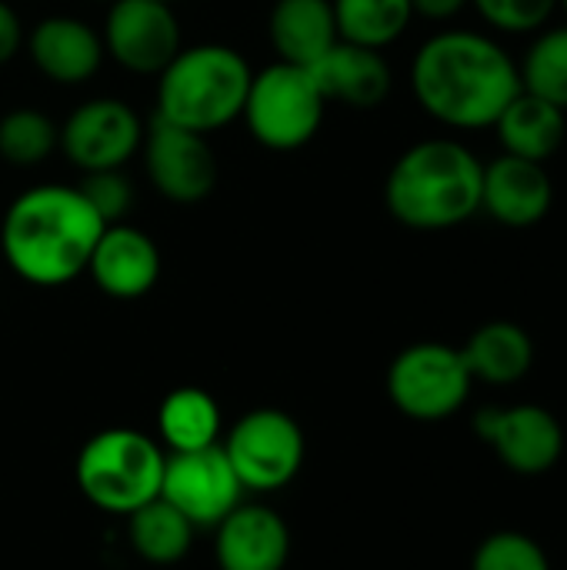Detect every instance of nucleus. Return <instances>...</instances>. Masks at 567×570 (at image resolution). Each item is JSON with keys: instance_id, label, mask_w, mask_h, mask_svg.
<instances>
[{"instance_id": "1", "label": "nucleus", "mask_w": 567, "mask_h": 570, "mask_svg": "<svg viewBox=\"0 0 567 570\" xmlns=\"http://www.w3.org/2000/svg\"><path fill=\"white\" fill-rule=\"evenodd\" d=\"M411 87L424 114L444 127L481 130L495 127L505 107L521 94V73L491 37L444 30L418 50Z\"/></svg>"}, {"instance_id": "2", "label": "nucleus", "mask_w": 567, "mask_h": 570, "mask_svg": "<svg viewBox=\"0 0 567 570\" xmlns=\"http://www.w3.org/2000/svg\"><path fill=\"white\" fill-rule=\"evenodd\" d=\"M107 224L77 187L37 184L3 214L0 250L7 267L33 287H63L87 271Z\"/></svg>"}, {"instance_id": "3", "label": "nucleus", "mask_w": 567, "mask_h": 570, "mask_svg": "<svg viewBox=\"0 0 567 570\" xmlns=\"http://www.w3.org/2000/svg\"><path fill=\"white\" fill-rule=\"evenodd\" d=\"M485 164L458 140H421L408 147L384 184L391 217L411 230H451L481 210Z\"/></svg>"}, {"instance_id": "4", "label": "nucleus", "mask_w": 567, "mask_h": 570, "mask_svg": "<svg viewBox=\"0 0 567 570\" xmlns=\"http://www.w3.org/2000/svg\"><path fill=\"white\" fill-rule=\"evenodd\" d=\"M157 77V117L194 134H214L241 117L254 73L234 47L197 43L180 47Z\"/></svg>"}, {"instance_id": "5", "label": "nucleus", "mask_w": 567, "mask_h": 570, "mask_svg": "<svg viewBox=\"0 0 567 570\" xmlns=\"http://www.w3.org/2000/svg\"><path fill=\"white\" fill-rule=\"evenodd\" d=\"M164 461L167 454L160 441L134 428H107L80 448L74 478L97 511L127 518L160 498Z\"/></svg>"}, {"instance_id": "6", "label": "nucleus", "mask_w": 567, "mask_h": 570, "mask_svg": "<svg viewBox=\"0 0 567 570\" xmlns=\"http://www.w3.org/2000/svg\"><path fill=\"white\" fill-rule=\"evenodd\" d=\"M324 94L307 67L271 63L251 77L244 120L254 140L267 150H297L314 140L324 120Z\"/></svg>"}, {"instance_id": "7", "label": "nucleus", "mask_w": 567, "mask_h": 570, "mask_svg": "<svg viewBox=\"0 0 567 570\" xmlns=\"http://www.w3.org/2000/svg\"><path fill=\"white\" fill-rule=\"evenodd\" d=\"M471 371L461 347L441 341H421L404 347L388 367L391 404L421 424H438L454 417L471 397Z\"/></svg>"}, {"instance_id": "8", "label": "nucleus", "mask_w": 567, "mask_h": 570, "mask_svg": "<svg viewBox=\"0 0 567 570\" xmlns=\"http://www.w3.org/2000/svg\"><path fill=\"white\" fill-rule=\"evenodd\" d=\"M237 481L244 491H281L304 468V431L281 407H254L247 411L221 441Z\"/></svg>"}, {"instance_id": "9", "label": "nucleus", "mask_w": 567, "mask_h": 570, "mask_svg": "<svg viewBox=\"0 0 567 570\" xmlns=\"http://www.w3.org/2000/svg\"><path fill=\"white\" fill-rule=\"evenodd\" d=\"M475 431L518 478H541L555 471L565 454V428L541 404L481 407L475 414Z\"/></svg>"}, {"instance_id": "10", "label": "nucleus", "mask_w": 567, "mask_h": 570, "mask_svg": "<svg viewBox=\"0 0 567 570\" xmlns=\"http://www.w3.org/2000/svg\"><path fill=\"white\" fill-rule=\"evenodd\" d=\"M160 498L174 504L197 531H214L244 501V484L237 481L221 444H214L204 451L167 454Z\"/></svg>"}, {"instance_id": "11", "label": "nucleus", "mask_w": 567, "mask_h": 570, "mask_svg": "<svg viewBox=\"0 0 567 570\" xmlns=\"http://www.w3.org/2000/svg\"><path fill=\"white\" fill-rule=\"evenodd\" d=\"M144 144V124L137 110L117 97H94L84 100L60 127V150L63 157L90 170H124V164Z\"/></svg>"}, {"instance_id": "12", "label": "nucleus", "mask_w": 567, "mask_h": 570, "mask_svg": "<svg viewBox=\"0 0 567 570\" xmlns=\"http://www.w3.org/2000/svg\"><path fill=\"white\" fill-rule=\"evenodd\" d=\"M144 164L154 190L174 204H197L211 197L221 177L207 134H194L160 117L144 130Z\"/></svg>"}, {"instance_id": "13", "label": "nucleus", "mask_w": 567, "mask_h": 570, "mask_svg": "<svg viewBox=\"0 0 567 570\" xmlns=\"http://www.w3.org/2000/svg\"><path fill=\"white\" fill-rule=\"evenodd\" d=\"M104 53L130 73H160L180 53V23L164 0H110Z\"/></svg>"}, {"instance_id": "14", "label": "nucleus", "mask_w": 567, "mask_h": 570, "mask_svg": "<svg viewBox=\"0 0 567 570\" xmlns=\"http://www.w3.org/2000/svg\"><path fill=\"white\" fill-rule=\"evenodd\" d=\"M90 281L114 301H137L160 281V250L150 234L130 224H107L87 261Z\"/></svg>"}, {"instance_id": "15", "label": "nucleus", "mask_w": 567, "mask_h": 570, "mask_svg": "<svg viewBox=\"0 0 567 570\" xmlns=\"http://www.w3.org/2000/svg\"><path fill=\"white\" fill-rule=\"evenodd\" d=\"M214 558L221 570H284L291 558V531L267 504L241 501L217 528Z\"/></svg>"}, {"instance_id": "16", "label": "nucleus", "mask_w": 567, "mask_h": 570, "mask_svg": "<svg viewBox=\"0 0 567 570\" xmlns=\"http://www.w3.org/2000/svg\"><path fill=\"white\" fill-rule=\"evenodd\" d=\"M555 204V184L545 164L501 154L485 167L481 207L505 227H535Z\"/></svg>"}, {"instance_id": "17", "label": "nucleus", "mask_w": 567, "mask_h": 570, "mask_svg": "<svg viewBox=\"0 0 567 570\" xmlns=\"http://www.w3.org/2000/svg\"><path fill=\"white\" fill-rule=\"evenodd\" d=\"M30 60L33 67L53 80V83H84L90 80L100 63H104V40L100 33L67 13L57 17H43L33 30H30Z\"/></svg>"}, {"instance_id": "18", "label": "nucleus", "mask_w": 567, "mask_h": 570, "mask_svg": "<svg viewBox=\"0 0 567 570\" xmlns=\"http://www.w3.org/2000/svg\"><path fill=\"white\" fill-rule=\"evenodd\" d=\"M324 94V100H338L358 110L381 107L391 94V67L381 50L338 40L314 67H307Z\"/></svg>"}, {"instance_id": "19", "label": "nucleus", "mask_w": 567, "mask_h": 570, "mask_svg": "<svg viewBox=\"0 0 567 570\" xmlns=\"http://www.w3.org/2000/svg\"><path fill=\"white\" fill-rule=\"evenodd\" d=\"M267 37L284 63L314 67L341 37L331 0H274Z\"/></svg>"}, {"instance_id": "20", "label": "nucleus", "mask_w": 567, "mask_h": 570, "mask_svg": "<svg viewBox=\"0 0 567 570\" xmlns=\"http://www.w3.org/2000/svg\"><path fill=\"white\" fill-rule=\"evenodd\" d=\"M461 357L475 381L508 387L531 374L535 341L515 321H488L468 337V344L461 347Z\"/></svg>"}, {"instance_id": "21", "label": "nucleus", "mask_w": 567, "mask_h": 570, "mask_svg": "<svg viewBox=\"0 0 567 570\" xmlns=\"http://www.w3.org/2000/svg\"><path fill=\"white\" fill-rule=\"evenodd\" d=\"M495 127H498V137L505 144V154L545 164L565 144L567 117L561 107H555V104L521 90L505 107V114L498 117Z\"/></svg>"}, {"instance_id": "22", "label": "nucleus", "mask_w": 567, "mask_h": 570, "mask_svg": "<svg viewBox=\"0 0 567 570\" xmlns=\"http://www.w3.org/2000/svg\"><path fill=\"white\" fill-rule=\"evenodd\" d=\"M221 404L204 387H177L157 407V441L167 454L204 451L221 444Z\"/></svg>"}, {"instance_id": "23", "label": "nucleus", "mask_w": 567, "mask_h": 570, "mask_svg": "<svg viewBox=\"0 0 567 570\" xmlns=\"http://www.w3.org/2000/svg\"><path fill=\"white\" fill-rule=\"evenodd\" d=\"M194 534L197 528L164 498H154L134 514H127V541L134 554L157 568L184 561L194 544Z\"/></svg>"}, {"instance_id": "24", "label": "nucleus", "mask_w": 567, "mask_h": 570, "mask_svg": "<svg viewBox=\"0 0 567 570\" xmlns=\"http://www.w3.org/2000/svg\"><path fill=\"white\" fill-rule=\"evenodd\" d=\"M331 3L338 20V37L371 50H384L388 43H394L414 17L411 0H331Z\"/></svg>"}, {"instance_id": "25", "label": "nucleus", "mask_w": 567, "mask_h": 570, "mask_svg": "<svg viewBox=\"0 0 567 570\" xmlns=\"http://www.w3.org/2000/svg\"><path fill=\"white\" fill-rule=\"evenodd\" d=\"M60 147V127L33 107L0 117V157L13 167H37Z\"/></svg>"}, {"instance_id": "26", "label": "nucleus", "mask_w": 567, "mask_h": 570, "mask_svg": "<svg viewBox=\"0 0 567 570\" xmlns=\"http://www.w3.org/2000/svg\"><path fill=\"white\" fill-rule=\"evenodd\" d=\"M518 73H521V90L567 110V27L545 30L531 43L525 67Z\"/></svg>"}, {"instance_id": "27", "label": "nucleus", "mask_w": 567, "mask_h": 570, "mask_svg": "<svg viewBox=\"0 0 567 570\" xmlns=\"http://www.w3.org/2000/svg\"><path fill=\"white\" fill-rule=\"evenodd\" d=\"M471 570H551V558L525 531H495L475 548Z\"/></svg>"}, {"instance_id": "28", "label": "nucleus", "mask_w": 567, "mask_h": 570, "mask_svg": "<svg viewBox=\"0 0 567 570\" xmlns=\"http://www.w3.org/2000/svg\"><path fill=\"white\" fill-rule=\"evenodd\" d=\"M77 190L84 194V200L94 207V214L104 224H120L134 204V187L124 177V170H90L84 174Z\"/></svg>"}, {"instance_id": "29", "label": "nucleus", "mask_w": 567, "mask_h": 570, "mask_svg": "<svg viewBox=\"0 0 567 570\" xmlns=\"http://www.w3.org/2000/svg\"><path fill=\"white\" fill-rule=\"evenodd\" d=\"M471 3L491 27L508 33H528L545 27L558 7V0H471Z\"/></svg>"}, {"instance_id": "30", "label": "nucleus", "mask_w": 567, "mask_h": 570, "mask_svg": "<svg viewBox=\"0 0 567 570\" xmlns=\"http://www.w3.org/2000/svg\"><path fill=\"white\" fill-rule=\"evenodd\" d=\"M23 47V23L10 3L0 0V67L10 63Z\"/></svg>"}, {"instance_id": "31", "label": "nucleus", "mask_w": 567, "mask_h": 570, "mask_svg": "<svg viewBox=\"0 0 567 570\" xmlns=\"http://www.w3.org/2000/svg\"><path fill=\"white\" fill-rule=\"evenodd\" d=\"M471 0H411V10L428 20H451L458 17Z\"/></svg>"}, {"instance_id": "32", "label": "nucleus", "mask_w": 567, "mask_h": 570, "mask_svg": "<svg viewBox=\"0 0 567 570\" xmlns=\"http://www.w3.org/2000/svg\"><path fill=\"white\" fill-rule=\"evenodd\" d=\"M558 3H561V7H565V13H567V0H558Z\"/></svg>"}, {"instance_id": "33", "label": "nucleus", "mask_w": 567, "mask_h": 570, "mask_svg": "<svg viewBox=\"0 0 567 570\" xmlns=\"http://www.w3.org/2000/svg\"><path fill=\"white\" fill-rule=\"evenodd\" d=\"M164 3H170V0H164Z\"/></svg>"}, {"instance_id": "34", "label": "nucleus", "mask_w": 567, "mask_h": 570, "mask_svg": "<svg viewBox=\"0 0 567 570\" xmlns=\"http://www.w3.org/2000/svg\"><path fill=\"white\" fill-rule=\"evenodd\" d=\"M107 3H110V0H107Z\"/></svg>"}]
</instances>
